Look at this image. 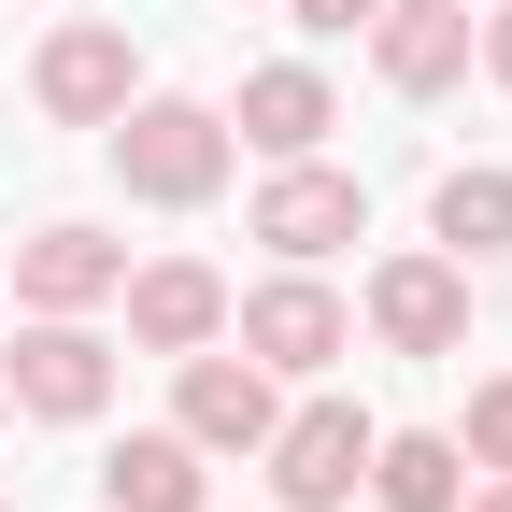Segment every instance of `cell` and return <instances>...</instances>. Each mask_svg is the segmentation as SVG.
I'll list each match as a JSON object with an SVG mask.
<instances>
[{
  "instance_id": "6da1fadb",
  "label": "cell",
  "mask_w": 512,
  "mask_h": 512,
  "mask_svg": "<svg viewBox=\"0 0 512 512\" xmlns=\"http://www.w3.org/2000/svg\"><path fill=\"white\" fill-rule=\"evenodd\" d=\"M114 185L157 200V214H200L228 185V114L214 100H128L114 114Z\"/></svg>"
},
{
  "instance_id": "7a4b0ae2",
  "label": "cell",
  "mask_w": 512,
  "mask_h": 512,
  "mask_svg": "<svg viewBox=\"0 0 512 512\" xmlns=\"http://www.w3.org/2000/svg\"><path fill=\"white\" fill-rule=\"evenodd\" d=\"M0 399H15V413H43V427H86V413L114 399V342L86 328V313H29V328H15V356H0Z\"/></svg>"
},
{
  "instance_id": "3957f363",
  "label": "cell",
  "mask_w": 512,
  "mask_h": 512,
  "mask_svg": "<svg viewBox=\"0 0 512 512\" xmlns=\"http://www.w3.org/2000/svg\"><path fill=\"white\" fill-rule=\"evenodd\" d=\"M370 441H384V427H370L356 399H313V413H285L271 441H256V456H271V498H285V512H342V498L370 484Z\"/></svg>"
},
{
  "instance_id": "277c9868",
  "label": "cell",
  "mask_w": 512,
  "mask_h": 512,
  "mask_svg": "<svg viewBox=\"0 0 512 512\" xmlns=\"http://www.w3.org/2000/svg\"><path fill=\"white\" fill-rule=\"evenodd\" d=\"M29 100H43L57 128H114L128 100H143V57H128V29H114V15H72V29L29 57Z\"/></svg>"
},
{
  "instance_id": "5b68a950",
  "label": "cell",
  "mask_w": 512,
  "mask_h": 512,
  "mask_svg": "<svg viewBox=\"0 0 512 512\" xmlns=\"http://www.w3.org/2000/svg\"><path fill=\"white\" fill-rule=\"evenodd\" d=\"M256 242H271V256H299V271H313V256L370 242V185H356V171H313V157H285L271 185H256Z\"/></svg>"
},
{
  "instance_id": "8992f818",
  "label": "cell",
  "mask_w": 512,
  "mask_h": 512,
  "mask_svg": "<svg viewBox=\"0 0 512 512\" xmlns=\"http://www.w3.org/2000/svg\"><path fill=\"white\" fill-rule=\"evenodd\" d=\"M171 427L185 441H200V456H256V441H271L285 427V399H271V370H256V356H185V399H171Z\"/></svg>"
},
{
  "instance_id": "52a82bcc",
  "label": "cell",
  "mask_w": 512,
  "mask_h": 512,
  "mask_svg": "<svg viewBox=\"0 0 512 512\" xmlns=\"http://www.w3.org/2000/svg\"><path fill=\"white\" fill-rule=\"evenodd\" d=\"M370 328L399 356H456L470 342V271H456V256H384V271H370Z\"/></svg>"
},
{
  "instance_id": "ba28073f",
  "label": "cell",
  "mask_w": 512,
  "mask_h": 512,
  "mask_svg": "<svg viewBox=\"0 0 512 512\" xmlns=\"http://www.w3.org/2000/svg\"><path fill=\"white\" fill-rule=\"evenodd\" d=\"M370 72L399 100H441L470 72V0H384V15H370Z\"/></svg>"
},
{
  "instance_id": "9c48e42d",
  "label": "cell",
  "mask_w": 512,
  "mask_h": 512,
  "mask_svg": "<svg viewBox=\"0 0 512 512\" xmlns=\"http://www.w3.org/2000/svg\"><path fill=\"white\" fill-rule=\"evenodd\" d=\"M114 299H128V342H143V356H200V342H228V285L200 271V256H157V271H128Z\"/></svg>"
},
{
  "instance_id": "30bf717a",
  "label": "cell",
  "mask_w": 512,
  "mask_h": 512,
  "mask_svg": "<svg viewBox=\"0 0 512 512\" xmlns=\"http://www.w3.org/2000/svg\"><path fill=\"white\" fill-rule=\"evenodd\" d=\"M342 342H356V313L313 285V271H285V285L242 299V356H256V370H328Z\"/></svg>"
},
{
  "instance_id": "8fae6325",
  "label": "cell",
  "mask_w": 512,
  "mask_h": 512,
  "mask_svg": "<svg viewBox=\"0 0 512 512\" xmlns=\"http://www.w3.org/2000/svg\"><path fill=\"white\" fill-rule=\"evenodd\" d=\"M100 498L114 512H214V470H200L185 427H128L114 456H100Z\"/></svg>"
},
{
  "instance_id": "7c38bea8",
  "label": "cell",
  "mask_w": 512,
  "mask_h": 512,
  "mask_svg": "<svg viewBox=\"0 0 512 512\" xmlns=\"http://www.w3.org/2000/svg\"><path fill=\"white\" fill-rule=\"evenodd\" d=\"M128 285V256L100 242V228H29L15 242V299L29 313H86V299H114Z\"/></svg>"
},
{
  "instance_id": "4fadbf2b",
  "label": "cell",
  "mask_w": 512,
  "mask_h": 512,
  "mask_svg": "<svg viewBox=\"0 0 512 512\" xmlns=\"http://www.w3.org/2000/svg\"><path fill=\"white\" fill-rule=\"evenodd\" d=\"M242 143L256 157H313V143H328V72H299V57H271V72H242Z\"/></svg>"
},
{
  "instance_id": "5bb4252c",
  "label": "cell",
  "mask_w": 512,
  "mask_h": 512,
  "mask_svg": "<svg viewBox=\"0 0 512 512\" xmlns=\"http://www.w3.org/2000/svg\"><path fill=\"white\" fill-rule=\"evenodd\" d=\"M370 498H384V512H456V498H470V456H456L441 427H399V441H370Z\"/></svg>"
},
{
  "instance_id": "9a60e30c",
  "label": "cell",
  "mask_w": 512,
  "mask_h": 512,
  "mask_svg": "<svg viewBox=\"0 0 512 512\" xmlns=\"http://www.w3.org/2000/svg\"><path fill=\"white\" fill-rule=\"evenodd\" d=\"M427 228H441V256H456V271H484V256L512 242V171H484V157L441 171V185H427Z\"/></svg>"
},
{
  "instance_id": "2e32d148",
  "label": "cell",
  "mask_w": 512,
  "mask_h": 512,
  "mask_svg": "<svg viewBox=\"0 0 512 512\" xmlns=\"http://www.w3.org/2000/svg\"><path fill=\"white\" fill-rule=\"evenodd\" d=\"M456 456H470V470H512V370L470 399V441H456Z\"/></svg>"
},
{
  "instance_id": "e0dca14e",
  "label": "cell",
  "mask_w": 512,
  "mask_h": 512,
  "mask_svg": "<svg viewBox=\"0 0 512 512\" xmlns=\"http://www.w3.org/2000/svg\"><path fill=\"white\" fill-rule=\"evenodd\" d=\"M285 15H299L313 43H342V29H370V15H384V0H285Z\"/></svg>"
},
{
  "instance_id": "ac0fdd59",
  "label": "cell",
  "mask_w": 512,
  "mask_h": 512,
  "mask_svg": "<svg viewBox=\"0 0 512 512\" xmlns=\"http://www.w3.org/2000/svg\"><path fill=\"white\" fill-rule=\"evenodd\" d=\"M484 72L512 86V0H498V15H484Z\"/></svg>"
},
{
  "instance_id": "d6986e66",
  "label": "cell",
  "mask_w": 512,
  "mask_h": 512,
  "mask_svg": "<svg viewBox=\"0 0 512 512\" xmlns=\"http://www.w3.org/2000/svg\"><path fill=\"white\" fill-rule=\"evenodd\" d=\"M456 512H512V470H484V498H456Z\"/></svg>"
},
{
  "instance_id": "ffe728a7",
  "label": "cell",
  "mask_w": 512,
  "mask_h": 512,
  "mask_svg": "<svg viewBox=\"0 0 512 512\" xmlns=\"http://www.w3.org/2000/svg\"><path fill=\"white\" fill-rule=\"evenodd\" d=\"M0 413H15V399H0Z\"/></svg>"
}]
</instances>
